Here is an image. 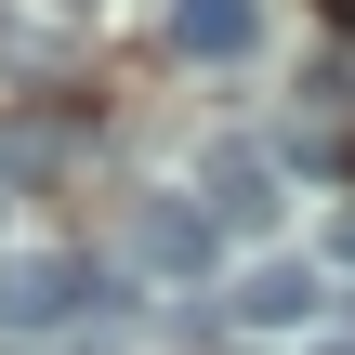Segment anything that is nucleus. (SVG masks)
Segmentation results:
<instances>
[{
  "instance_id": "obj_1",
  "label": "nucleus",
  "mask_w": 355,
  "mask_h": 355,
  "mask_svg": "<svg viewBox=\"0 0 355 355\" xmlns=\"http://www.w3.org/2000/svg\"><path fill=\"white\" fill-rule=\"evenodd\" d=\"M79 316H105V263H79V250H0V329L13 343L79 329Z\"/></svg>"
},
{
  "instance_id": "obj_2",
  "label": "nucleus",
  "mask_w": 355,
  "mask_h": 355,
  "mask_svg": "<svg viewBox=\"0 0 355 355\" xmlns=\"http://www.w3.org/2000/svg\"><path fill=\"white\" fill-rule=\"evenodd\" d=\"M198 224H211V237H250V224H277V171H263L250 145L198 158Z\"/></svg>"
},
{
  "instance_id": "obj_3",
  "label": "nucleus",
  "mask_w": 355,
  "mask_h": 355,
  "mask_svg": "<svg viewBox=\"0 0 355 355\" xmlns=\"http://www.w3.org/2000/svg\"><path fill=\"white\" fill-rule=\"evenodd\" d=\"M211 224H198V198H132V263L145 277H211Z\"/></svg>"
},
{
  "instance_id": "obj_4",
  "label": "nucleus",
  "mask_w": 355,
  "mask_h": 355,
  "mask_svg": "<svg viewBox=\"0 0 355 355\" xmlns=\"http://www.w3.org/2000/svg\"><path fill=\"white\" fill-rule=\"evenodd\" d=\"M158 40L198 53V66H237V53L263 40V0H158Z\"/></svg>"
},
{
  "instance_id": "obj_5",
  "label": "nucleus",
  "mask_w": 355,
  "mask_h": 355,
  "mask_svg": "<svg viewBox=\"0 0 355 355\" xmlns=\"http://www.w3.org/2000/svg\"><path fill=\"white\" fill-rule=\"evenodd\" d=\"M316 303H329V290H316V263H250V290H237V316H250V329H316Z\"/></svg>"
},
{
  "instance_id": "obj_6",
  "label": "nucleus",
  "mask_w": 355,
  "mask_h": 355,
  "mask_svg": "<svg viewBox=\"0 0 355 355\" xmlns=\"http://www.w3.org/2000/svg\"><path fill=\"white\" fill-rule=\"evenodd\" d=\"M303 105H355V53H329V66L303 79Z\"/></svg>"
},
{
  "instance_id": "obj_7",
  "label": "nucleus",
  "mask_w": 355,
  "mask_h": 355,
  "mask_svg": "<svg viewBox=\"0 0 355 355\" xmlns=\"http://www.w3.org/2000/svg\"><path fill=\"white\" fill-rule=\"evenodd\" d=\"M329 250H343V263H355V211H343V224H329Z\"/></svg>"
},
{
  "instance_id": "obj_8",
  "label": "nucleus",
  "mask_w": 355,
  "mask_h": 355,
  "mask_svg": "<svg viewBox=\"0 0 355 355\" xmlns=\"http://www.w3.org/2000/svg\"><path fill=\"white\" fill-rule=\"evenodd\" d=\"M316 13H343V26H355V0H316Z\"/></svg>"
},
{
  "instance_id": "obj_9",
  "label": "nucleus",
  "mask_w": 355,
  "mask_h": 355,
  "mask_svg": "<svg viewBox=\"0 0 355 355\" xmlns=\"http://www.w3.org/2000/svg\"><path fill=\"white\" fill-rule=\"evenodd\" d=\"M316 355H355V343H316Z\"/></svg>"
}]
</instances>
